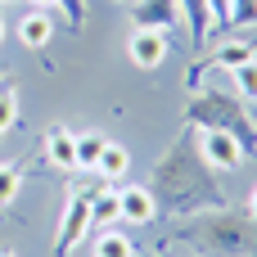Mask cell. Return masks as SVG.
Returning <instances> with one entry per match:
<instances>
[{
	"label": "cell",
	"instance_id": "6da1fadb",
	"mask_svg": "<svg viewBox=\"0 0 257 257\" xmlns=\"http://www.w3.org/2000/svg\"><path fill=\"white\" fill-rule=\"evenodd\" d=\"M154 203L163 217H194V212H212L226 208L230 199L221 194V185L212 181V167L199 154V126L185 122V131L167 145V154L154 163Z\"/></svg>",
	"mask_w": 257,
	"mask_h": 257
},
{
	"label": "cell",
	"instance_id": "7a4b0ae2",
	"mask_svg": "<svg viewBox=\"0 0 257 257\" xmlns=\"http://www.w3.org/2000/svg\"><path fill=\"white\" fill-rule=\"evenodd\" d=\"M172 239L190 244L199 257H257V221L239 217L230 203L212 212H194L172 230Z\"/></svg>",
	"mask_w": 257,
	"mask_h": 257
},
{
	"label": "cell",
	"instance_id": "3957f363",
	"mask_svg": "<svg viewBox=\"0 0 257 257\" xmlns=\"http://www.w3.org/2000/svg\"><path fill=\"white\" fill-rule=\"evenodd\" d=\"M185 122L199 126V131H226L239 140L244 154L257 158V122L248 113V104L230 90H217V86H194L190 90V104H185Z\"/></svg>",
	"mask_w": 257,
	"mask_h": 257
},
{
	"label": "cell",
	"instance_id": "277c9868",
	"mask_svg": "<svg viewBox=\"0 0 257 257\" xmlns=\"http://www.w3.org/2000/svg\"><path fill=\"white\" fill-rule=\"evenodd\" d=\"M90 230V199L81 190H72L68 208H63V226H59V239H54V257H72V248L86 239Z\"/></svg>",
	"mask_w": 257,
	"mask_h": 257
},
{
	"label": "cell",
	"instance_id": "5b68a950",
	"mask_svg": "<svg viewBox=\"0 0 257 257\" xmlns=\"http://www.w3.org/2000/svg\"><path fill=\"white\" fill-rule=\"evenodd\" d=\"M199 154H203V163L212 167V172H235L248 154L239 149V140L235 136H226V131H199Z\"/></svg>",
	"mask_w": 257,
	"mask_h": 257
},
{
	"label": "cell",
	"instance_id": "8992f818",
	"mask_svg": "<svg viewBox=\"0 0 257 257\" xmlns=\"http://www.w3.org/2000/svg\"><path fill=\"white\" fill-rule=\"evenodd\" d=\"M126 14H131L136 27H154V32H172L181 23L176 0H126Z\"/></svg>",
	"mask_w": 257,
	"mask_h": 257
},
{
	"label": "cell",
	"instance_id": "52a82bcc",
	"mask_svg": "<svg viewBox=\"0 0 257 257\" xmlns=\"http://www.w3.org/2000/svg\"><path fill=\"white\" fill-rule=\"evenodd\" d=\"M126 54L136 68H158L167 59V32H154V27H136L131 41H126Z\"/></svg>",
	"mask_w": 257,
	"mask_h": 257
},
{
	"label": "cell",
	"instance_id": "ba28073f",
	"mask_svg": "<svg viewBox=\"0 0 257 257\" xmlns=\"http://www.w3.org/2000/svg\"><path fill=\"white\" fill-rule=\"evenodd\" d=\"M117 212H122V221H131V226H149V221L158 217L154 190H149V185H122V190H117Z\"/></svg>",
	"mask_w": 257,
	"mask_h": 257
},
{
	"label": "cell",
	"instance_id": "9c48e42d",
	"mask_svg": "<svg viewBox=\"0 0 257 257\" xmlns=\"http://www.w3.org/2000/svg\"><path fill=\"white\" fill-rule=\"evenodd\" d=\"M253 59H257L253 41H239V36H226V41L212 50V68H226V72L244 68V63H253Z\"/></svg>",
	"mask_w": 257,
	"mask_h": 257
},
{
	"label": "cell",
	"instance_id": "30bf717a",
	"mask_svg": "<svg viewBox=\"0 0 257 257\" xmlns=\"http://www.w3.org/2000/svg\"><path fill=\"white\" fill-rule=\"evenodd\" d=\"M45 158L54 163V167H77V136L68 131V126H54L50 136H45Z\"/></svg>",
	"mask_w": 257,
	"mask_h": 257
},
{
	"label": "cell",
	"instance_id": "8fae6325",
	"mask_svg": "<svg viewBox=\"0 0 257 257\" xmlns=\"http://www.w3.org/2000/svg\"><path fill=\"white\" fill-rule=\"evenodd\" d=\"M176 5H181V18H185V27H190V41H194V45H208V36H212L208 0H176Z\"/></svg>",
	"mask_w": 257,
	"mask_h": 257
},
{
	"label": "cell",
	"instance_id": "7c38bea8",
	"mask_svg": "<svg viewBox=\"0 0 257 257\" xmlns=\"http://www.w3.org/2000/svg\"><path fill=\"white\" fill-rule=\"evenodd\" d=\"M50 36H54V18H50L45 9H32V14L18 23V41H23V45H32V50L50 45Z\"/></svg>",
	"mask_w": 257,
	"mask_h": 257
},
{
	"label": "cell",
	"instance_id": "4fadbf2b",
	"mask_svg": "<svg viewBox=\"0 0 257 257\" xmlns=\"http://www.w3.org/2000/svg\"><path fill=\"white\" fill-rule=\"evenodd\" d=\"M95 172L104 176V181H122L126 172H131V154L122 149V145H104V154H99V163H95Z\"/></svg>",
	"mask_w": 257,
	"mask_h": 257
},
{
	"label": "cell",
	"instance_id": "5bb4252c",
	"mask_svg": "<svg viewBox=\"0 0 257 257\" xmlns=\"http://www.w3.org/2000/svg\"><path fill=\"white\" fill-rule=\"evenodd\" d=\"M104 145H108V136H99V131H86V136H77V167H90V172H95V163H99Z\"/></svg>",
	"mask_w": 257,
	"mask_h": 257
},
{
	"label": "cell",
	"instance_id": "9a60e30c",
	"mask_svg": "<svg viewBox=\"0 0 257 257\" xmlns=\"http://www.w3.org/2000/svg\"><path fill=\"white\" fill-rule=\"evenodd\" d=\"M95 257H136V244L122 235V230H104L95 239Z\"/></svg>",
	"mask_w": 257,
	"mask_h": 257
},
{
	"label": "cell",
	"instance_id": "2e32d148",
	"mask_svg": "<svg viewBox=\"0 0 257 257\" xmlns=\"http://www.w3.org/2000/svg\"><path fill=\"white\" fill-rule=\"evenodd\" d=\"M90 221H122V212H117V190H99L95 199H90Z\"/></svg>",
	"mask_w": 257,
	"mask_h": 257
},
{
	"label": "cell",
	"instance_id": "e0dca14e",
	"mask_svg": "<svg viewBox=\"0 0 257 257\" xmlns=\"http://www.w3.org/2000/svg\"><path fill=\"white\" fill-rule=\"evenodd\" d=\"M230 77H235V95H239L244 104H257V59L244 63V68H235Z\"/></svg>",
	"mask_w": 257,
	"mask_h": 257
},
{
	"label": "cell",
	"instance_id": "ac0fdd59",
	"mask_svg": "<svg viewBox=\"0 0 257 257\" xmlns=\"http://www.w3.org/2000/svg\"><path fill=\"white\" fill-rule=\"evenodd\" d=\"M18 185H23V176H18V167H14V163H0V208H9V203H14V194H18Z\"/></svg>",
	"mask_w": 257,
	"mask_h": 257
},
{
	"label": "cell",
	"instance_id": "d6986e66",
	"mask_svg": "<svg viewBox=\"0 0 257 257\" xmlns=\"http://www.w3.org/2000/svg\"><path fill=\"white\" fill-rule=\"evenodd\" d=\"M257 23V0H235L230 5V27H253Z\"/></svg>",
	"mask_w": 257,
	"mask_h": 257
},
{
	"label": "cell",
	"instance_id": "ffe728a7",
	"mask_svg": "<svg viewBox=\"0 0 257 257\" xmlns=\"http://www.w3.org/2000/svg\"><path fill=\"white\" fill-rule=\"evenodd\" d=\"M18 122V95L14 90H0V136Z\"/></svg>",
	"mask_w": 257,
	"mask_h": 257
},
{
	"label": "cell",
	"instance_id": "44dd1931",
	"mask_svg": "<svg viewBox=\"0 0 257 257\" xmlns=\"http://www.w3.org/2000/svg\"><path fill=\"white\" fill-rule=\"evenodd\" d=\"M230 5L235 0H208V14H212V27L217 32H230Z\"/></svg>",
	"mask_w": 257,
	"mask_h": 257
},
{
	"label": "cell",
	"instance_id": "7402d4cb",
	"mask_svg": "<svg viewBox=\"0 0 257 257\" xmlns=\"http://www.w3.org/2000/svg\"><path fill=\"white\" fill-rule=\"evenodd\" d=\"M248 217H253V221H257V190H253V194H248Z\"/></svg>",
	"mask_w": 257,
	"mask_h": 257
},
{
	"label": "cell",
	"instance_id": "603a6c76",
	"mask_svg": "<svg viewBox=\"0 0 257 257\" xmlns=\"http://www.w3.org/2000/svg\"><path fill=\"white\" fill-rule=\"evenodd\" d=\"M32 5H36V9H54L59 0H32Z\"/></svg>",
	"mask_w": 257,
	"mask_h": 257
},
{
	"label": "cell",
	"instance_id": "cb8c5ba5",
	"mask_svg": "<svg viewBox=\"0 0 257 257\" xmlns=\"http://www.w3.org/2000/svg\"><path fill=\"white\" fill-rule=\"evenodd\" d=\"M0 257H18V253H14V248H0Z\"/></svg>",
	"mask_w": 257,
	"mask_h": 257
},
{
	"label": "cell",
	"instance_id": "d4e9b609",
	"mask_svg": "<svg viewBox=\"0 0 257 257\" xmlns=\"http://www.w3.org/2000/svg\"><path fill=\"white\" fill-rule=\"evenodd\" d=\"M0 41H5V18H0Z\"/></svg>",
	"mask_w": 257,
	"mask_h": 257
},
{
	"label": "cell",
	"instance_id": "484cf974",
	"mask_svg": "<svg viewBox=\"0 0 257 257\" xmlns=\"http://www.w3.org/2000/svg\"><path fill=\"white\" fill-rule=\"evenodd\" d=\"M0 90H5V86H0Z\"/></svg>",
	"mask_w": 257,
	"mask_h": 257
},
{
	"label": "cell",
	"instance_id": "4316f807",
	"mask_svg": "<svg viewBox=\"0 0 257 257\" xmlns=\"http://www.w3.org/2000/svg\"><path fill=\"white\" fill-rule=\"evenodd\" d=\"M117 5H122V0H117Z\"/></svg>",
	"mask_w": 257,
	"mask_h": 257
},
{
	"label": "cell",
	"instance_id": "83f0119b",
	"mask_svg": "<svg viewBox=\"0 0 257 257\" xmlns=\"http://www.w3.org/2000/svg\"><path fill=\"white\" fill-rule=\"evenodd\" d=\"M253 122H257V117H253Z\"/></svg>",
	"mask_w": 257,
	"mask_h": 257
}]
</instances>
